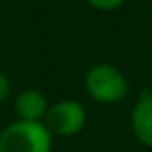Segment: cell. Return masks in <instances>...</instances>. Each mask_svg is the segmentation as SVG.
<instances>
[{
	"mask_svg": "<svg viewBox=\"0 0 152 152\" xmlns=\"http://www.w3.org/2000/svg\"><path fill=\"white\" fill-rule=\"evenodd\" d=\"M83 87L89 98L98 104H118L129 94V79L118 66L108 62L89 67L83 79Z\"/></svg>",
	"mask_w": 152,
	"mask_h": 152,
	"instance_id": "obj_1",
	"label": "cell"
},
{
	"mask_svg": "<svg viewBox=\"0 0 152 152\" xmlns=\"http://www.w3.org/2000/svg\"><path fill=\"white\" fill-rule=\"evenodd\" d=\"M54 137L42 121H15L0 129V152H52Z\"/></svg>",
	"mask_w": 152,
	"mask_h": 152,
	"instance_id": "obj_2",
	"label": "cell"
},
{
	"mask_svg": "<svg viewBox=\"0 0 152 152\" xmlns=\"http://www.w3.org/2000/svg\"><path fill=\"white\" fill-rule=\"evenodd\" d=\"M87 121H89L87 108L73 98H62V100L52 102L42 119L52 137L64 139L79 135L87 127Z\"/></svg>",
	"mask_w": 152,
	"mask_h": 152,
	"instance_id": "obj_3",
	"label": "cell"
},
{
	"mask_svg": "<svg viewBox=\"0 0 152 152\" xmlns=\"http://www.w3.org/2000/svg\"><path fill=\"white\" fill-rule=\"evenodd\" d=\"M131 133L146 148H152V96L148 91H142L139 100L135 102L129 115Z\"/></svg>",
	"mask_w": 152,
	"mask_h": 152,
	"instance_id": "obj_4",
	"label": "cell"
},
{
	"mask_svg": "<svg viewBox=\"0 0 152 152\" xmlns=\"http://www.w3.org/2000/svg\"><path fill=\"white\" fill-rule=\"evenodd\" d=\"M48 98L39 89H23L14 100L15 118L21 121H42L48 112Z\"/></svg>",
	"mask_w": 152,
	"mask_h": 152,
	"instance_id": "obj_5",
	"label": "cell"
},
{
	"mask_svg": "<svg viewBox=\"0 0 152 152\" xmlns=\"http://www.w3.org/2000/svg\"><path fill=\"white\" fill-rule=\"evenodd\" d=\"M93 10L98 12H115L127 2V0H85Z\"/></svg>",
	"mask_w": 152,
	"mask_h": 152,
	"instance_id": "obj_6",
	"label": "cell"
},
{
	"mask_svg": "<svg viewBox=\"0 0 152 152\" xmlns=\"http://www.w3.org/2000/svg\"><path fill=\"white\" fill-rule=\"evenodd\" d=\"M12 96V81L4 71H0V104H4Z\"/></svg>",
	"mask_w": 152,
	"mask_h": 152,
	"instance_id": "obj_7",
	"label": "cell"
},
{
	"mask_svg": "<svg viewBox=\"0 0 152 152\" xmlns=\"http://www.w3.org/2000/svg\"><path fill=\"white\" fill-rule=\"evenodd\" d=\"M146 91H148V94L152 96V85H150V89H146Z\"/></svg>",
	"mask_w": 152,
	"mask_h": 152,
	"instance_id": "obj_8",
	"label": "cell"
},
{
	"mask_svg": "<svg viewBox=\"0 0 152 152\" xmlns=\"http://www.w3.org/2000/svg\"><path fill=\"white\" fill-rule=\"evenodd\" d=\"M0 129H2V118H0Z\"/></svg>",
	"mask_w": 152,
	"mask_h": 152,
	"instance_id": "obj_9",
	"label": "cell"
}]
</instances>
